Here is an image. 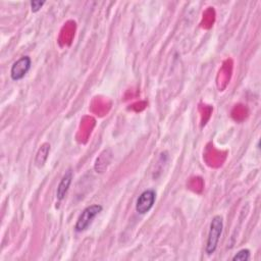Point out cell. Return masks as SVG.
<instances>
[{
    "mask_svg": "<svg viewBox=\"0 0 261 261\" xmlns=\"http://www.w3.org/2000/svg\"><path fill=\"white\" fill-rule=\"evenodd\" d=\"M102 209H103V207L99 204H94V205H91V206H88L87 208H85L83 210V212L80 214V216L75 222V225H74L75 231L81 232V231L86 230L92 223L93 219L102 211Z\"/></svg>",
    "mask_w": 261,
    "mask_h": 261,
    "instance_id": "cell-2",
    "label": "cell"
},
{
    "mask_svg": "<svg viewBox=\"0 0 261 261\" xmlns=\"http://www.w3.org/2000/svg\"><path fill=\"white\" fill-rule=\"evenodd\" d=\"M32 65L30 56H22L17 59L10 68V76L13 81H19L24 77Z\"/></svg>",
    "mask_w": 261,
    "mask_h": 261,
    "instance_id": "cell-4",
    "label": "cell"
},
{
    "mask_svg": "<svg viewBox=\"0 0 261 261\" xmlns=\"http://www.w3.org/2000/svg\"><path fill=\"white\" fill-rule=\"evenodd\" d=\"M71 179H72V171L70 169H68L64 175L62 176L58 187H57V191H56V198L61 201L62 199H64L68 189H69V186L71 184Z\"/></svg>",
    "mask_w": 261,
    "mask_h": 261,
    "instance_id": "cell-5",
    "label": "cell"
},
{
    "mask_svg": "<svg viewBox=\"0 0 261 261\" xmlns=\"http://www.w3.org/2000/svg\"><path fill=\"white\" fill-rule=\"evenodd\" d=\"M250 259V251L248 249L240 250L233 257V261H247Z\"/></svg>",
    "mask_w": 261,
    "mask_h": 261,
    "instance_id": "cell-7",
    "label": "cell"
},
{
    "mask_svg": "<svg viewBox=\"0 0 261 261\" xmlns=\"http://www.w3.org/2000/svg\"><path fill=\"white\" fill-rule=\"evenodd\" d=\"M223 228V218L220 215H215L211 222H210V228L208 232V238L205 246V251L208 255H211L215 252L219 238L221 236Z\"/></svg>",
    "mask_w": 261,
    "mask_h": 261,
    "instance_id": "cell-1",
    "label": "cell"
},
{
    "mask_svg": "<svg viewBox=\"0 0 261 261\" xmlns=\"http://www.w3.org/2000/svg\"><path fill=\"white\" fill-rule=\"evenodd\" d=\"M50 152V144L49 143H44L38 150L37 154H36V158H35V165L37 167H42L44 165V163L46 162L48 155Z\"/></svg>",
    "mask_w": 261,
    "mask_h": 261,
    "instance_id": "cell-6",
    "label": "cell"
},
{
    "mask_svg": "<svg viewBox=\"0 0 261 261\" xmlns=\"http://www.w3.org/2000/svg\"><path fill=\"white\" fill-rule=\"evenodd\" d=\"M31 8H32V11L33 12H38L42 7L43 5L45 4V1L44 0H33L31 1Z\"/></svg>",
    "mask_w": 261,
    "mask_h": 261,
    "instance_id": "cell-8",
    "label": "cell"
},
{
    "mask_svg": "<svg viewBox=\"0 0 261 261\" xmlns=\"http://www.w3.org/2000/svg\"><path fill=\"white\" fill-rule=\"evenodd\" d=\"M156 200V193L152 189L145 190L144 192L141 193V195L137 199L136 203V211L139 214H146L148 213Z\"/></svg>",
    "mask_w": 261,
    "mask_h": 261,
    "instance_id": "cell-3",
    "label": "cell"
}]
</instances>
